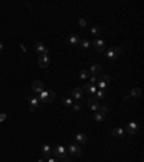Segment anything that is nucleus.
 Masks as SVG:
<instances>
[{
    "instance_id": "f257e3e1",
    "label": "nucleus",
    "mask_w": 144,
    "mask_h": 162,
    "mask_svg": "<svg viewBox=\"0 0 144 162\" xmlns=\"http://www.w3.org/2000/svg\"><path fill=\"white\" fill-rule=\"evenodd\" d=\"M55 96H56V93H55L53 90H49V91H40V93L37 94V98H39L40 104H42V103H43V104H48V103H52V101L55 100Z\"/></svg>"
},
{
    "instance_id": "f03ea898",
    "label": "nucleus",
    "mask_w": 144,
    "mask_h": 162,
    "mask_svg": "<svg viewBox=\"0 0 144 162\" xmlns=\"http://www.w3.org/2000/svg\"><path fill=\"white\" fill-rule=\"evenodd\" d=\"M52 154L55 155V158H56V159H62V158L66 155V149H65V146L58 145L56 148H53V149H52Z\"/></svg>"
},
{
    "instance_id": "7ed1b4c3",
    "label": "nucleus",
    "mask_w": 144,
    "mask_h": 162,
    "mask_svg": "<svg viewBox=\"0 0 144 162\" xmlns=\"http://www.w3.org/2000/svg\"><path fill=\"white\" fill-rule=\"evenodd\" d=\"M49 62H51L49 55H39V58H37V64H39L40 68H48V67H49Z\"/></svg>"
},
{
    "instance_id": "20e7f679",
    "label": "nucleus",
    "mask_w": 144,
    "mask_h": 162,
    "mask_svg": "<svg viewBox=\"0 0 144 162\" xmlns=\"http://www.w3.org/2000/svg\"><path fill=\"white\" fill-rule=\"evenodd\" d=\"M28 101H29V104H30V112H35L36 109L40 106L39 98L35 97V96H29V97H28Z\"/></svg>"
},
{
    "instance_id": "39448f33",
    "label": "nucleus",
    "mask_w": 144,
    "mask_h": 162,
    "mask_svg": "<svg viewBox=\"0 0 144 162\" xmlns=\"http://www.w3.org/2000/svg\"><path fill=\"white\" fill-rule=\"evenodd\" d=\"M108 81H109V77L108 75H101L97 82H98V90H105L108 85Z\"/></svg>"
},
{
    "instance_id": "423d86ee",
    "label": "nucleus",
    "mask_w": 144,
    "mask_h": 162,
    "mask_svg": "<svg viewBox=\"0 0 144 162\" xmlns=\"http://www.w3.org/2000/svg\"><path fill=\"white\" fill-rule=\"evenodd\" d=\"M68 149H69V154H71L72 156H79V155H81V152H82V149L79 148V145H78V143H71Z\"/></svg>"
},
{
    "instance_id": "0eeeda50",
    "label": "nucleus",
    "mask_w": 144,
    "mask_h": 162,
    "mask_svg": "<svg viewBox=\"0 0 144 162\" xmlns=\"http://www.w3.org/2000/svg\"><path fill=\"white\" fill-rule=\"evenodd\" d=\"M88 107H89V110L98 112V109H100V101H98L95 97H89V100H88Z\"/></svg>"
},
{
    "instance_id": "6e6552de",
    "label": "nucleus",
    "mask_w": 144,
    "mask_h": 162,
    "mask_svg": "<svg viewBox=\"0 0 144 162\" xmlns=\"http://www.w3.org/2000/svg\"><path fill=\"white\" fill-rule=\"evenodd\" d=\"M72 97L75 98V100H78V101H81L82 100V97H84V90L82 88H79V87H75L73 90H72Z\"/></svg>"
},
{
    "instance_id": "1a4fd4ad",
    "label": "nucleus",
    "mask_w": 144,
    "mask_h": 162,
    "mask_svg": "<svg viewBox=\"0 0 144 162\" xmlns=\"http://www.w3.org/2000/svg\"><path fill=\"white\" fill-rule=\"evenodd\" d=\"M35 49L40 54V55H48L49 54V51H48V48L42 43V42H36L35 43Z\"/></svg>"
},
{
    "instance_id": "9d476101",
    "label": "nucleus",
    "mask_w": 144,
    "mask_h": 162,
    "mask_svg": "<svg viewBox=\"0 0 144 162\" xmlns=\"http://www.w3.org/2000/svg\"><path fill=\"white\" fill-rule=\"evenodd\" d=\"M92 45L95 46V49H97L98 52H102V51L105 49V42L102 39H94L92 40Z\"/></svg>"
},
{
    "instance_id": "9b49d317",
    "label": "nucleus",
    "mask_w": 144,
    "mask_h": 162,
    "mask_svg": "<svg viewBox=\"0 0 144 162\" xmlns=\"http://www.w3.org/2000/svg\"><path fill=\"white\" fill-rule=\"evenodd\" d=\"M32 91L35 94H39L40 91H43V82L42 81H33L32 82Z\"/></svg>"
},
{
    "instance_id": "f8f14e48",
    "label": "nucleus",
    "mask_w": 144,
    "mask_h": 162,
    "mask_svg": "<svg viewBox=\"0 0 144 162\" xmlns=\"http://www.w3.org/2000/svg\"><path fill=\"white\" fill-rule=\"evenodd\" d=\"M137 130H138V124H137L136 122H130V123H128V126L125 127V132H127V133H130V135H134Z\"/></svg>"
},
{
    "instance_id": "ddd939ff",
    "label": "nucleus",
    "mask_w": 144,
    "mask_h": 162,
    "mask_svg": "<svg viewBox=\"0 0 144 162\" xmlns=\"http://www.w3.org/2000/svg\"><path fill=\"white\" fill-rule=\"evenodd\" d=\"M84 91H87V93H89V94H95L97 93V90H98V87L97 85H94V84H89V82H87L85 85H84V88H82Z\"/></svg>"
},
{
    "instance_id": "4468645a",
    "label": "nucleus",
    "mask_w": 144,
    "mask_h": 162,
    "mask_svg": "<svg viewBox=\"0 0 144 162\" xmlns=\"http://www.w3.org/2000/svg\"><path fill=\"white\" fill-rule=\"evenodd\" d=\"M101 71H102V67H101V64H95V65H92L91 68H89V73L92 74V75H100L101 74Z\"/></svg>"
},
{
    "instance_id": "2eb2a0df",
    "label": "nucleus",
    "mask_w": 144,
    "mask_h": 162,
    "mask_svg": "<svg viewBox=\"0 0 144 162\" xmlns=\"http://www.w3.org/2000/svg\"><path fill=\"white\" fill-rule=\"evenodd\" d=\"M75 140H76V143H87L88 142V135H85V133H76L75 135Z\"/></svg>"
},
{
    "instance_id": "dca6fc26",
    "label": "nucleus",
    "mask_w": 144,
    "mask_h": 162,
    "mask_svg": "<svg viewBox=\"0 0 144 162\" xmlns=\"http://www.w3.org/2000/svg\"><path fill=\"white\" fill-rule=\"evenodd\" d=\"M52 146H49V145H43L42 146V155H43V158H51V155H52Z\"/></svg>"
},
{
    "instance_id": "f3484780",
    "label": "nucleus",
    "mask_w": 144,
    "mask_h": 162,
    "mask_svg": "<svg viewBox=\"0 0 144 162\" xmlns=\"http://www.w3.org/2000/svg\"><path fill=\"white\" fill-rule=\"evenodd\" d=\"M81 42V38L78 36V35H71L69 38H68V43L69 45H78Z\"/></svg>"
},
{
    "instance_id": "a211bd4d",
    "label": "nucleus",
    "mask_w": 144,
    "mask_h": 162,
    "mask_svg": "<svg viewBox=\"0 0 144 162\" xmlns=\"http://www.w3.org/2000/svg\"><path fill=\"white\" fill-rule=\"evenodd\" d=\"M112 135L117 136V138H121V136H124V129L123 127H114L112 129Z\"/></svg>"
},
{
    "instance_id": "6ab92c4d",
    "label": "nucleus",
    "mask_w": 144,
    "mask_h": 162,
    "mask_svg": "<svg viewBox=\"0 0 144 162\" xmlns=\"http://www.w3.org/2000/svg\"><path fill=\"white\" fill-rule=\"evenodd\" d=\"M95 98L100 101V100H102V98H105V96H107V91L105 90H97V93H95Z\"/></svg>"
},
{
    "instance_id": "aec40b11",
    "label": "nucleus",
    "mask_w": 144,
    "mask_h": 162,
    "mask_svg": "<svg viewBox=\"0 0 144 162\" xmlns=\"http://www.w3.org/2000/svg\"><path fill=\"white\" fill-rule=\"evenodd\" d=\"M140 96H141V90H140L138 87H137V88H133V90L130 91V94H128V97H134V98H136V97H140Z\"/></svg>"
},
{
    "instance_id": "412c9836",
    "label": "nucleus",
    "mask_w": 144,
    "mask_h": 162,
    "mask_svg": "<svg viewBox=\"0 0 144 162\" xmlns=\"http://www.w3.org/2000/svg\"><path fill=\"white\" fill-rule=\"evenodd\" d=\"M107 58H109V59H117L118 57H117V54L114 52V49L112 48H109L107 51Z\"/></svg>"
},
{
    "instance_id": "4be33fe9",
    "label": "nucleus",
    "mask_w": 144,
    "mask_h": 162,
    "mask_svg": "<svg viewBox=\"0 0 144 162\" xmlns=\"http://www.w3.org/2000/svg\"><path fill=\"white\" fill-rule=\"evenodd\" d=\"M88 77H89V71H87V70H82L81 73H79V78L82 81L88 80Z\"/></svg>"
},
{
    "instance_id": "5701e85b",
    "label": "nucleus",
    "mask_w": 144,
    "mask_h": 162,
    "mask_svg": "<svg viewBox=\"0 0 144 162\" xmlns=\"http://www.w3.org/2000/svg\"><path fill=\"white\" fill-rule=\"evenodd\" d=\"M94 119H95V122H102L104 119H105V115L101 113V112H97L95 116H94Z\"/></svg>"
},
{
    "instance_id": "b1692460",
    "label": "nucleus",
    "mask_w": 144,
    "mask_h": 162,
    "mask_svg": "<svg viewBox=\"0 0 144 162\" xmlns=\"http://www.w3.org/2000/svg\"><path fill=\"white\" fill-rule=\"evenodd\" d=\"M91 35H95V36L101 35V29H100L98 26H92V28H91Z\"/></svg>"
},
{
    "instance_id": "393cba45",
    "label": "nucleus",
    "mask_w": 144,
    "mask_h": 162,
    "mask_svg": "<svg viewBox=\"0 0 144 162\" xmlns=\"http://www.w3.org/2000/svg\"><path fill=\"white\" fill-rule=\"evenodd\" d=\"M79 43H81V46H82L84 49H87V48H89V43H91V42H89L88 39H82Z\"/></svg>"
},
{
    "instance_id": "a878e982",
    "label": "nucleus",
    "mask_w": 144,
    "mask_h": 162,
    "mask_svg": "<svg viewBox=\"0 0 144 162\" xmlns=\"http://www.w3.org/2000/svg\"><path fill=\"white\" fill-rule=\"evenodd\" d=\"M62 103H64L65 106H68V107L73 104V103H72V100H71V98H68V97H64V98H62Z\"/></svg>"
},
{
    "instance_id": "bb28decb",
    "label": "nucleus",
    "mask_w": 144,
    "mask_h": 162,
    "mask_svg": "<svg viewBox=\"0 0 144 162\" xmlns=\"http://www.w3.org/2000/svg\"><path fill=\"white\" fill-rule=\"evenodd\" d=\"M98 112H101V113L107 115V113H108V107H107V106H104V104H100V109H98Z\"/></svg>"
},
{
    "instance_id": "cd10ccee",
    "label": "nucleus",
    "mask_w": 144,
    "mask_h": 162,
    "mask_svg": "<svg viewBox=\"0 0 144 162\" xmlns=\"http://www.w3.org/2000/svg\"><path fill=\"white\" fill-rule=\"evenodd\" d=\"M78 23H79V26H81V28H85V26L88 25V22H87L85 19H79V20H78Z\"/></svg>"
},
{
    "instance_id": "c85d7f7f",
    "label": "nucleus",
    "mask_w": 144,
    "mask_h": 162,
    "mask_svg": "<svg viewBox=\"0 0 144 162\" xmlns=\"http://www.w3.org/2000/svg\"><path fill=\"white\" fill-rule=\"evenodd\" d=\"M112 49H114V52L117 54V57H118V55H120V54L123 52V48H121V46H114Z\"/></svg>"
},
{
    "instance_id": "c756f323",
    "label": "nucleus",
    "mask_w": 144,
    "mask_h": 162,
    "mask_svg": "<svg viewBox=\"0 0 144 162\" xmlns=\"http://www.w3.org/2000/svg\"><path fill=\"white\" fill-rule=\"evenodd\" d=\"M72 106H73V110H75V112H79V110H81V104H79V103H73Z\"/></svg>"
},
{
    "instance_id": "7c9ffc66",
    "label": "nucleus",
    "mask_w": 144,
    "mask_h": 162,
    "mask_svg": "<svg viewBox=\"0 0 144 162\" xmlns=\"http://www.w3.org/2000/svg\"><path fill=\"white\" fill-rule=\"evenodd\" d=\"M89 78V84H94L95 85V82H97V77L95 75H91V77H88Z\"/></svg>"
},
{
    "instance_id": "2f4dec72",
    "label": "nucleus",
    "mask_w": 144,
    "mask_h": 162,
    "mask_svg": "<svg viewBox=\"0 0 144 162\" xmlns=\"http://www.w3.org/2000/svg\"><path fill=\"white\" fill-rule=\"evenodd\" d=\"M62 162H72L71 156H68V155H65V156L62 158Z\"/></svg>"
},
{
    "instance_id": "473e14b6",
    "label": "nucleus",
    "mask_w": 144,
    "mask_h": 162,
    "mask_svg": "<svg viewBox=\"0 0 144 162\" xmlns=\"http://www.w3.org/2000/svg\"><path fill=\"white\" fill-rule=\"evenodd\" d=\"M6 113H0V122H3V120H6Z\"/></svg>"
},
{
    "instance_id": "72a5a7b5",
    "label": "nucleus",
    "mask_w": 144,
    "mask_h": 162,
    "mask_svg": "<svg viewBox=\"0 0 144 162\" xmlns=\"http://www.w3.org/2000/svg\"><path fill=\"white\" fill-rule=\"evenodd\" d=\"M48 162H59V161H58L56 158H49V159H48Z\"/></svg>"
},
{
    "instance_id": "f704fd0d",
    "label": "nucleus",
    "mask_w": 144,
    "mask_h": 162,
    "mask_svg": "<svg viewBox=\"0 0 144 162\" xmlns=\"http://www.w3.org/2000/svg\"><path fill=\"white\" fill-rule=\"evenodd\" d=\"M1 51H3V43L0 42V52H1Z\"/></svg>"
},
{
    "instance_id": "c9c22d12",
    "label": "nucleus",
    "mask_w": 144,
    "mask_h": 162,
    "mask_svg": "<svg viewBox=\"0 0 144 162\" xmlns=\"http://www.w3.org/2000/svg\"><path fill=\"white\" fill-rule=\"evenodd\" d=\"M37 162H45V159H39V161Z\"/></svg>"
}]
</instances>
